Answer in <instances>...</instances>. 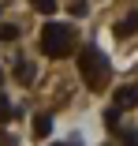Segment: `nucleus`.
Wrapping results in <instances>:
<instances>
[{
	"instance_id": "f257e3e1",
	"label": "nucleus",
	"mask_w": 138,
	"mask_h": 146,
	"mask_svg": "<svg viewBox=\"0 0 138 146\" xmlns=\"http://www.w3.org/2000/svg\"><path fill=\"white\" fill-rule=\"evenodd\" d=\"M78 75H82V82H86L93 94H101L104 86H108V79H112V64H108V56L101 49L86 45V49L78 52Z\"/></svg>"
},
{
	"instance_id": "f03ea898",
	"label": "nucleus",
	"mask_w": 138,
	"mask_h": 146,
	"mask_svg": "<svg viewBox=\"0 0 138 146\" xmlns=\"http://www.w3.org/2000/svg\"><path fill=\"white\" fill-rule=\"evenodd\" d=\"M41 52L52 56V60L71 56L75 52V30L67 23H45V30H41Z\"/></svg>"
},
{
	"instance_id": "7ed1b4c3",
	"label": "nucleus",
	"mask_w": 138,
	"mask_h": 146,
	"mask_svg": "<svg viewBox=\"0 0 138 146\" xmlns=\"http://www.w3.org/2000/svg\"><path fill=\"white\" fill-rule=\"evenodd\" d=\"M112 105H116V109H134V105H138V86H120Z\"/></svg>"
},
{
	"instance_id": "20e7f679",
	"label": "nucleus",
	"mask_w": 138,
	"mask_h": 146,
	"mask_svg": "<svg viewBox=\"0 0 138 146\" xmlns=\"http://www.w3.org/2000/svg\"><path fill=\"white\" fill-rule=\"evenodd\" d=\"M34 75H37V68H34L30 60H19V64H15V79H19L22 86H30V82H34Z\"/></svg>"
},
{
	"instance_id": "39448f33",
	"label": "nucleus",
	"mask_w": 138,
	"mask_h": 146,
	"mask_svg": "<svg viewBox=\"0 0 138 146\" xmlns=\"http://www.w3.org/2000/svg\"><path fill=\"white\" fill-rule=\"evenodd\" d=\"M112 30H116V38H131V34L138 30V11H131L123 23H116V26H112Z\"/></svg>"
},
{
	"instance_id": "423d86ee",
	"label": "nucleus",
	"mask_w": 138,
	"mask_h": 146,
	"mask_svg": "<svg viewBox=\"0 0 138 146\" xmlns=\"http://www.w3.org/2000/svg\"><path fill=\"white\" fill-rule=\"evenodd\" d=\"M49 131H52V116L49 112H37L34 116V135L37 139H49Z\"/></svg>"
},
{
	"instance_id": "0eeeda50",
	"label": "nucleus",
	"mask_w": 138,
	"mask_h": 146,
	"mask_svg": "<svg viewBox=\"0 0 138 146\" xmlns=\"http://www.w3.org/2000/svg\"><path fill=\"white\" fill-rule=\"evenodd\" d=\"M30 8L37 15H56V0H30Z\"/></svg>"
},
{
	"instance_id": "6e6552de",
	"label": "nucleus",
	"mask_w": 138,
	"mask_h": 146,
	"mask_svg": "<svg viewBox=\"0 0 138 146\" xmlns=\"http://www.w3.org/2000/svg\"><path fill=\"white\" fill-rule=\"evenodd\" d=\"M19 38V26L15 23H4V26H0V41H15Z\"/></svg>"
},
{
	"instance_id": "1a4fd4ad",
	"label": "nucleus",
	"mask_w": 138,
	"mask_h": 146,
	"mask_svg": "<svg viewBox=\"0 0 138 146\" xmlns=\"http://www.w3.org/2000/svg\"><path fill=\"white\" fill-rule=\"evenodd\" d=\"M11 116H15V109L8 105V98H4V94H0V124H8Z\"/></svg>"
},
{
	"instance_id": "9d476101",
	"label": "nucleus",
	"mask_w": 138,
	"mask_h": 146,
	"mask_svg": "<svg viewBox=\"0 0 138 146\" xmlns=\"http://www.w3.org/2000/svg\"><path fill=\"white\" fill-rule=\"evenodd\" d=\"M120 112H123V109H116V105H112V109L104 112V124H108V127H116V124H120Z\"/></svg>"
},
{
	"instance_id": "9b49d317",
	"label": "nucleus",
	"mask_w": 138,
	"mask_h": 146,
	"mask_svg": "<svg viewBox=\"0 0 138 146\" xmlns=\"http://www.w3.org/2000/svg\"><path fill=\"white\" fill-rule=\"evenodd\" d=\"M71 15L82 19V15H86V4H82V0H71Z\"/></svg>"
},
{
	"instance_id": "f8f14e48",
	"label": "nucleus",
	"mask_w": 138,
	"mask_h": 146,
	"mask_svg": "<svg viewBox=\"0 0 138 146\" xmlns=\"http://www.w3.org/2000/svg\"><path fill=\"white\" fill-rule=\"evenodd\" d=\"M123 146H138V131H123Z\"/></svg>"
},
{
	"instance_id": "ddd939ff",
	"label": "nucleus",
	"mask_w": 138,
	"mask_h": 146,
	"mask_svg": "<svg viewBox=\"0 0 138 146\" xmlns=\"http://www.w3.org/2000/svg\"><path fill=\"white\" fill-rule=\"evenodd\" d=\"M0 146H15V139H11V135H4V131H0Z\"/></svg>"
},
{
	"instance_id": "4468645a",
	"label": "nucleus",
	"mask_w": 138,
	"mask_h": 146,
	"mask_svg": "<svg viewBox=\"0 0 138 146\" xmlns=\"http://www.w3.org/2000/svg\"><path fill=\"white\" fill-rule=\"evenodd\" d=\"M56 146H75V142H56Z\"/></svg>"
},
{
	"instance_id": "2eb2a0df",
	"label": "nucleus",
	"mask_w": 138,
	"mask_h": 146,
	"mask_svg": "<svg viewBox=\"0 0 138 146\" xmlns=\"http://www.w3.org/2000/svg\"><path fill=\"white\" fill-rule=\"evenodd\" d=\"M0 86H4V71H0Z\"/></svg>"
}]
</instances>
